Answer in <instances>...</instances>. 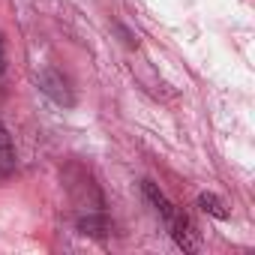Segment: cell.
I'll list each match as a JSON object with an SVG mask.
<instances>
[{
	"mask_svg": "<svg viewBox=\"0 0 255 255\" xmlns=\"http://www.w3.org/2000/svg\"><path fill=\"white\" fill-rule=\"evenodd\" d=\"M3 66H6V57H3V39H0V72H3Z\"/></svg>",
	"mask_w": 255,
	"mask_h": 255,
	"instance_id": "5b68a950",
	"label": "cell"
},
{
	"mask_svg": "<svg viewBox=\"0 0 255 255\" xmlns=\"http://www.w3.org/2000/svg\"><path fill=\"white\" fill-rule=\"evenodd\" d=\"M141 189H144L147 201L153 204V210L162 216V222H165L168 234L174 237V243H177L183 252H198V249H201V240H198V231H195L192 219H189L180 207H174V204L165 198V192H162V189H156V183L144 180V183H141Z\"/></svg>",
	"mask_w": 255,
	"mask_h": 255,
	"instance_id": "6da1fadb",
	"label": "cell"
},
{
	"mask_svg": "<svg viewBox=\"0 0 255 255\" xmlns=\"http://www.w3.org/2000/svg\"><path fill=\"white\" fill-rule=\"evenodd\" d=\"M15 168V147H12V138H9V129L0 120V177L12 174Z\"/></svg>",
	"mask_w": 255,
	"mask_h": 255,
	"instance_id": "3957f363",
	"label": "cell"
},
{
	"mask_svg": "<svg viewBox=\"0 0 255 255\" xmlns=\"http://www.w3.org/2000/svg\"><path fill=\"white\" fill-rule=\"evenodd\" d=\"M39 84H42V90H45L54 102H60V105H72V102H75V96H72V90H69V78H66L63 72H57V69H45L42 78H39Z\"/></svg>",
	"mask_w": 255,
	"mask_h": 255,
	"instance_id": "7a4b0ae2",
	"label": "cell"
},
{
	"mask_svg": "<svg viewBox=\"0 0 255 255\" xmlns=\"http://www.w3.org/2000/svg\"><path fill=\"white\" fill-rule=\"evenodd\" d=\"M198 207L204 210V213H210V216H216V219H228L231 216V210L216 198V195H210V192H204V195H198Z\"/></svg>",
	"mask_w": 255,
	"mask_h": 255,
	"instance_id": "277c9868",
	"label": "cell"
}]
</instances>
